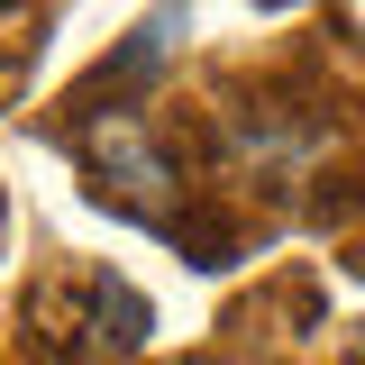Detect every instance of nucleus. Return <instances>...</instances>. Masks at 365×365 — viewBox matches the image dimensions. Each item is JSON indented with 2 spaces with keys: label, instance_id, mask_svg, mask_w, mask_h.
<instances>
[{
  "label": "nucleus",
  "instance_id": "nucleus-1",
  "mask_svg": "<svg viewBox=\"0 0 365 365\" xmlns=\"http://www.w3.org/2000/svg\"><path fill=\"white\" fill-rule=\"evenodd\" d=\"M28 329H46L55 356H83V365H110V356H137L146 347V292L119 283V274H55L46 292H28Z\"/></svg>",
  "mask_w": 365,
  "mask_h": 365
},
{
  "label": "nucleus",
  "instance_id": "nucleus-2",
  "mask_svg": "<svg viewBox=\"0 0 365 365\" xmlns=\"http://www.w3.org/2000/svg\"><path fill=\"white\" fill-rule=\"evenodd\" d=\"M73 155H83V174H91V201H110L119 220L165 228L182 210V165L137 128V119H101V128H83Z\"/></svg>",
  "mask_w": 365,
  "mask_h": 365
},
{
  "label": "nucleus",
  "instance_id": "nucleus-3",
  "mask_svg": "<svg viewBox=\"0 0 365 365\" xmlns=\"http://www.w3.org/2000/svg\"><path fill=\"white\" fill-rule=\"evenodd\" d=\"M347 265H356V274H365V237H356V256H347Z\"/></svg>",
  "mask_w": 365,
  "mask_h": 365
},
{
  "label": "nucleus",
  "instance_id": "nucleus-4",
  "mask_svg": "<svg viewBox=\"0 0 365 365\" xmlns=\"http://www.w3.org/2000/svg\"><path fill=\"white\" fill-rule=\"evenodd\" d=\"M0 9H19V0H0Z\"/></svg>",
  "mask_w": 365,
  "mask_h": 365
},
{
  "label": "nucleus",
  "instance_id": "nucleus-5",
  "mask_svg": "<svg viewBox=\"0 0 365 365\" xmlns=\"http://www.w3.org/2000/svg\"><path fill=\"white\" fill-rule=\"evenodd\" d=\"M356 365H365V356H356Z\"/></svg>",
  "mask_w": 365,
  "mask_h": 365
}]
</instances>
